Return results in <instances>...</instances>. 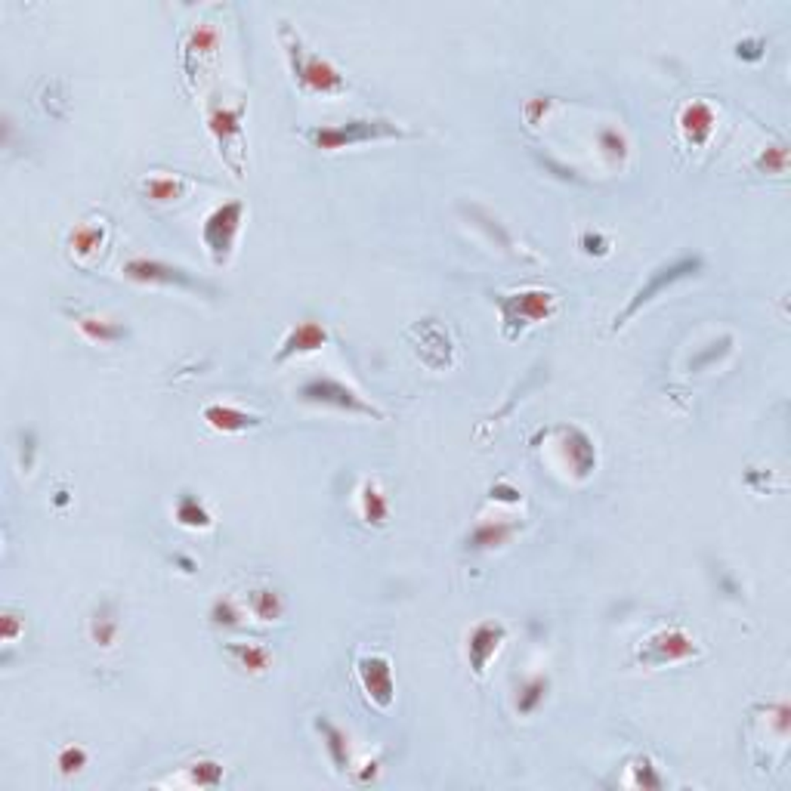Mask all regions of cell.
I'll return each mask as SVG.
<instances>
[{"mask_svg":"<svg viewBox=\"0 0 791 791\" xmlns=\"http://www.w3.org/2000/svg\"><path fill=\"white\" fill-rule=\"evenodd\" d=\"M702 266H705V263H702L699 254H683V257H677V260L665 263V266H659V269H655V273H650V278H646V282H643L640 287H637V294H634V297H630V303L625 307V313H621L619 318H615V325H625L630 316L640 313V309L646 307V303H652L655 297H659V294L665 291V287L677 285V282H683V278L699 276V273H702Z\"/></svg>","mask_w":791,"mask_h":791,"instance_id":"8992f818","label":"cell"},{"mask_svg":"<svg viewBox=\"0 0 791 791\" xmlns=\"http://www.w3.org/2000/svg\"><path fill=\"white\" fill-rule=\"evenodd\" d=\"M102 242H106V229L93 226V223H84V226H78L75 233H71V238H68L71 251H75L78 257H90V254L99 251Z\"/></svg>","mask_w":791,"mask_h":791,"instance_id":"484cf974","label":"cell"},{"mask_svg":"<svg viewBox=\"0 0 791 791\" xmlns=\"http://www.w3.org/2000/svg\"><path fill=\"white\" fill-rule=\"evenodd\" d=\"M182 192H186V182H182L180 177H149L146 182H142V195H146L149 202H158V204L177 202V198H182Z\"/></svg>","mask_w":791,"mask_h":791,"instance_id":"d4e9b609","label":"cell"},{"mask_svg":"<svg viewBox=\"0 0 791 791\" xmlns=\"http://www.w3.org/2000/svg\"><path fill=\"white\" fill-rule=\"evenodd\" d=\"M519 526L516 523H505V519H489V523H479L474 532L464 538V547L474 550V554H483V550H494L505 547L510 538L516 535Z\"/></svg>","mask_w":791,"mask_h":791,"instance_id":"2e32d148","label":"cell"},{"mask_svg":"<svg viewBox=\"0 0 791 791\" xmlns=\"http://www.w3.org/2000/svg\"><path fill=\"white\" fill-rule=\"evenodd\" d=\"M730 343H733V338H723L721 343H714L717 349H705V353H702V356L692 359V369H705V365H711V362H714V359H721V356L726 353V349H730Z\"/></svg>","mask_w":791,"mask_h":791,"instance_id":"d590c367","label":"cell"},{"mask_svg":"<svg viewBox=\"0 0 791 791\" xmlns=\"http://www.w3.org/2000/svg\"><path fill=\"white\" fill-rule=\"evenodd\" d=\"M316 730L322 733V742H325V748H328V757H331L334 770L343 773V770L349 766V736L340 730L338 723H331V721H328V717H322V714L316 717Z\"/></svg>","mask_w":791,"mask_h":791,"instance_id":"ac0fdd59","label":"cell"},{"mask_svg":"<svg viewBox=\"0 0 791 791\" xmlns=\"http://www.w3.org/2000/svg\"><path fill=\"white\" fill-rule=\"evenodd\" d=\"M207 619H211V625H217V628H242L245 625V612L238 609L233 597H217V600L211 603Z\"/></svg>","mask_w":791,"mask_h":791,"instance_id":"83f0119b","label":"cell"},{"mask_svg":"<svg viewBox=\"0 0 791 791\" xmlns=\"http://www.w3.org/2000/svg\"><path fill=\"white\" fill-rule=\"evenodd\" d=\"M202 418L207 421V427L217 430V433H245V430H254L260 427V418L251 411H242V409H233V405H207L202 411Z\"/></svg>","mask_w":791,"mask_h":791,"instance_id":"9a60e30c","label":"cell"},{"mask_svg":"<svg viewBox=\"0 0 791 791\" xmlns=\"http://www.w3.org/2000/svg\"><path fill=\"white\" fill-rule=\"evenodd\" d=\"M699 655V646L690 634H683L681 628L659 630L637 650V661L643 665H674V661H686Z\"/></svg>","mask_w":791,"mask_h":791,"instance_id":"9c48e42d","label":"cell"},{"mask_svg":"<svg viewBox=\"0 0 791 791\" xmlns=\"http://www.w3.org/2000/svg\"><path fill=\"white\" fill-rule=\"evenodd\" d=\"M409 137L411 133L405 127L387 121V118H353V121H343L334 127H313V130H307L309 146L322 151L362 146V142L374 140H409Z\"/></svg>","mask_w":791,"mask_h":791,"instance_id":"6da1fadb","label":"cell"},{"mask_svg":"<svg viewBox=\"0 0 791 791\" xmlns=\"http://www.w3.org/2000/svg\"><path fill=\"white\" fill-rule=\"evenodd\" d=\"M285 47H287V59H291V71L294 81H297L307 93H322V96H338L347 93V78L340 75L338 66H331L322 56L309 53L303 47L300 37H294L291 28H282Z\"/></svg>","mask_w":791,"mask_h":791,"instance_id":"7a4b0ae2","label":"cell"},{"mask_svg":"<svg viewBox=\"0 0 791 791\" xmlns=\"http://www.w3.org/2000/svg\"><path fill=\"white\" fill-rule=\"evenodd\" d=\"M226 659L233 661L235 668L247 671V674H266L273 668V652L266 646H257V643H226L223 646Z\"/></svg>","mask_w":791,"mask_h":791,"instance_id":"e0dca14e","label":"cell"},{"mask_svg":"<svg viewBox=\"0 0 791 791\" xmlns=\"http://www.w3.org/2000/svg\"><path fill=\"white\" fill-rule=\"evenodd\" d=\"M505 640H507V628L501 625V621H479V625L470 630L467 661H470V668H474L476 677L485 674V668H489V661L498 655Z\"/></svg>","mask_w":791,"mask_h":791,"instance_id":"8fae6325","label":"cell"},{"mask_svg":"<svg viewBox=\"0 0 791 791\" xmlns=\"http://www.w3.org/2000/svg\"><path fill=\"white\" fill-rule=\"evenodd\" d=\"M189 782L198 788H217L223 786V764L217 761H195L189 766Z\"/></svg>","mask_w":791,"mask_h":791,"instance_id":"f1b7e54d","label":"cell"},{"mask_svg":"<svg viewBox=\"0 0 791 791\" xmlns=\"http://www.w3.org/2000/svg\"><path fill=\"white\" fill-rule=\"evenodd\" d=\"M242 223H245V202H238V198L213 207L204 217L202 238H204V247H207V254H211L213 266H226L229 257H233L238 233H242Z\"/></svg>","mask_w":791,"mask_h":791,"instance_id":"5b68a950","label":"cell"},{"mask_svg":"<svg viewBox=\"0 0 791 791\" xmlns=\"http://www.w3.org/2000/svg\"><path fill=\"white\" fill-rule=\"evenodd\" d=\"M242 118H245V106H211V111H207V130L213 133L223 161L233 167L235 177H242V171H245V164H242V158H245Z\"/></svg>","mask_w":791,"mask_h":791,"instance_id":"52a82bcc","label":"cell"},{"mask_svg":"<svg viewBox=\"0 0 791 791\" xmlns=\"http://www.w3.org/2000/svg\"><path fill=\"white\" fill-rule=\"evenodd\" d=\"M19 452H22V470L28 474V470L35 467V452H37V442H35V433H31V430H28V433H22V449Z\"/></svg>","mask_w":791,"mask_h":791,"instance_id":"8d00e7d4","label":"cell"},{"mask_svg":"<svg viewBox=\"0 0 791 791\" xmlns=\"http://www.w3.org/2000/svg\"><path fill=\"white\" fill-rule=\"evenodd\" d=\"M173 519H177L180 526H186V529H211V514H207V507L202 505V501L195 498V494L182 492L177 498V507H173Z\"/></svg>","mask_w":791,"mask_h":791,"instance_id":"603a6c76","label":"cell"},{"mask_svg":"<svg viewBox=\"0 0 791 791\" xmlns=\"http://www.w3.org/2000/svg\"><path fill=\"white\" fill-rule=\"evenodd\" d=\"M547 690H550V681H547V677H541V674H535V677H529V681L519 683V690H516V714L519 717L535 714V711L545 705Z\"/></svg>","mask_w":791,"mask_h":791,"instance_id":"44dd1931","label":"cell"},{"mask_svg":"<svg viewBox=\"0 0 791 791\" xmlns=\"http://www.w3.org/2000/svg\"><path fill=\"white\" fill-rule=\"evenodd\" d=\"M328 343V331L322 322H316V318H303V322H297L287 331V338L282 340V347L276 349V362L282 365L287 362L291 356H307V353H318Z\"/></svg>","mask_w":791,"mask_h":791,"instance_id":"7c38bea8","label":"cell"},{"mask_svg":"<svg viewBox=\"0 0 791 791\" xmlns=\"http://www.w3.org/2000/svg\"><path fill=\"white\" fill-rule=\"evenodd\" d=\"M68 501V492H56V505H66Z\"/></svg>","mask_w":791,"mask_h":791,"instance_id":"ab89813d","label":"cell"},{"mask_svg":"<svg viewBox=\"0 0 791 791\" xmlns=\"http://www.w3.org/2000/svg\"><path fill=\"white\" fill-rule=\"evenodd\" d=\"M557 433L563 436L566 467H572L578 479L590 476V470L597 467V449H594V442H590V439L581 433L578 427H559Z\"/></svg>","mask_w":791,"mask_h":791,"instance_id":"4fadbf2b","label":"cell"},{"mask_svg":"<svg viewBox=\"0 0 791 791\" xmlns=\"http://www.w3.org/2000/svg\"><path fill=\"white\" fill-rule=\"evenodd\" d=\"M118 630H121V625H118V619H115V609H111V606L106 603L99 612L93 615V621H90L93 643H96V646H111V643L118 640Z\"/></svg>","mask_w":791,"mask_h":791,"instance_id":"4316f807","label":"cell"},{"mask_svg":"<svg viewBox=\"0 0 791 791\" xmlns=\"http://www.w3.org/2000/svg\"><path fill=\"white\" fill-rule=\"evenodd\" d=\"M630 770H634V786H637V788H661V786H665L650 757H637Z\"/></svg>","mask_w":791,"mask_h":791,"instance_id":"d6a6232c","label":"cell"},{"mask_svg":"<svg viewBox=\"0 0 791 791\" xmlns=\"http://www.w3.org/2000/svg\"><path fill=\"white\" fill-rule=\"evenodd\" d=\"M247 612L257 621H278L285 615V600L276 588H251L247 590Z\"/></svg>","mask_w":791,"mask_h":791,"instance_id":"d6986e66","label":"cell"},{"mask_svg":"<svg viewBox=\"0 0 791 791\" xmlns=\"http://www.w3.org/2000/svg\"><path fill=\"white\" fill-rule=\"evenodd\" d=\"M22 621H19V615H13V612H4V643H16V637L22 634Z\"/></svg>","mask_w":791,"mask_h":791,"instance_id":"f35d334b","label":"cell"},{"mask_svg":"<svg viewBox=\"0 0 791 791\" xmlns=\"http://www.w3.org/2000/svg\"><path fill=\"white\" fill-rule=\"evenodd\" d=\"M356 674L359 683H362L365 696L371 699V705H378L387 711L396 699V681H393V668H390V659L383 655H362L356 661Z\"/></svg>","mask_w":791,"mask_h":791,"instance_id":"30bf717a","label":"cell"},{"mask_svg":"<svg viewBox=\"0 0 791 791\" xmlns=\"http://www.w3.org/2000/svg\"><path fill=\"white\" fill-rule=\"evenodd\" d=\"M220 44V35L217 28L211 26V22H202V26H195L189 31L186 37V66H192V59H202V56H213V50H217Z\"/></svg>","mask_w":791,"mask_h":791,"instance_id":"cb8c5ba5","label":"cell"},{"mask_svg":"<svg viewBox=\"0 0 791 791\" xmlns=\"http://www.w3.org/2000/svg\"><path fill=\"white\" fill-rule=\"evenodd\" d=\"M78 328H81L84 338L93 343H118L127 338L124 325L109 322V318H99V316H78Z\"/></svg>","mask_w":791,"mask_h":791,"instance_id":"7402d4cb","label":"cell"},{"mask_svg":"<svg viewBox=\"0 0 791 791\" xmlns=\"http://www.w3.org/2000/svg\"><path fill=\"white\" fill-rule=\"evenodd\" d=\"M677 124H681V130H683V137L690 146H705V142L711 140V133H714L717 115L708 102L696 99V102H686V106L681 109Z\"/></svg>","mask_w":791,"mask_h":791,"instance_id":"5bb4252c","label":"cell"},{"mask_svg":"<svg viewBox=\"0 0 791 791\" xmlns=\"http://www.w3.org/2000/svg\"><path fill=\"white\" fill-rule=\"evenodd\" d=\"M297 399L307 405H322V409H338L347 414H359V418L383 421V411L374 409L371 402H365L353 387H347V383H340L334 378H325V374H316V378L303 380L297 387Z\"/></svg>","mask_w":791,"mask_h":791,"instance_id":"3957f363","label":"cell"},{"mask_svg":"<svg viewBox=\"0 0 791 791\" xmlns=\"http://www.w3.org/2000/svg\"><path fill=\"white\" fill-rule=\"evenodd\" d=\"M56 766H59L62 776H75V773H81L87 766V751L81 745H68L59 751V757H56Z\"/></svg>","mask_w":791,"mask_h":791,"instance_id":"4dcf8cb0","label":"cell"},{"mask_svg":"<svg viewBox=\"0 0 791 791\" xmlns=\"http://www.w3.org/2000/svg\"><path fill=\"white\" fill-rule=\"evenodd\" d=\"M359 510H362V519L369 526H383L390 516V501L387 494L380 492L378 483H365L362 492H359Z\"/></svg>","mask_w":791,"mask_h":791,"instance_id":"ffe728a7","label":"cell"},{"mask_svg":"<svg viewBox=\"0 0 791 791\" xmlns=\"http://www.w3.org/2000/svg\"><path fill=\"white\" fill-rule=\"evenodd\" d=\"M492 498L505 501V505H519V498H523V494H519V489H514V485H507V483H494L492 485Z\"/></svg>","mask_w":791,"mask_h":791,"instance_id":"74e56055","label":"cell"},{"mask_svg":"<svg viewBox=\"0 0 791 791\" xmlns=\"http://www.w3.org/2000/svg\"><path fill=\"white\" fill-rule=\"evenodd\" d=\"M597 142H600V149L612 158V161H621V158L628 155V140L621 137L615 127H603V130L597 133Z\"/></svg>","mask_w":791,"mask_h":791,"instance_id":"1f68e13d","label":"cell"},{"mask_svg":"<svg viewBox=\"0 0 791 791\" xmlns=\"http://www.w3.org/2000/svg\"><path fill=\"white\" fill-rule=\"evenodd\" d=\"M757 171L761 173H786L788 171V146L786 142H773L757 155Z\"/></svg>","mask_w":791,"mask_h":791,"instance_id":"f546056e","label":"cell"},{"mask_svg":"<svg viewBox=\"0 0 791 791\" xmlns=\"http://www.w3.org/2000/svg\"><path fill=\"white\" fill-rule=\"evenodd\" d=\"M736 56L742 62H761L766 56V41L761 37H748V41H739L736 44Z\"/></svg>","mask_w":791,"mask_h":791,"instance_id":"836d02e7","label":"cell"},{"mask_svg":"<svg viewBox=\"0 0 791 791\" xmlns=\"http://www.w3.org/2000/svg\"><path fill=\"white\" fill-rule=\"evenodd\" d=\"M498 307H501V318H505V334L510 340L519 338L526 325L532 322H545L557 313V297L554 291H545V287H529V291H516V294H498Z\"/></svg>","mask_w":791,"mask_h":791,"instance_id":"277c9868","label":"cell"},{"mask_svg":"<svg viewBox=\"0 0 791 791\" xmlns=\"http://www.w3.org/2000/svg\"><path fill=\"white\" fill-rule=\"evenodd\" d=\"M581 251L603 257V254H609V238H603L600 233H585L581 235Z\"/></svg>","mask_w":791,"mask_h":791,"instance_id":"e575fe53","label":"cell"},{"mask_svg":"<svg viewBox=\"0 0 791 791\" xmlns=\"http://www.w3.org/2000/svg\"><path fill=\"white\" fill-rule=\"evenodd\" d=\"M124 278L137 285H164V287H182V291H202V294H213V287L195 278L189 269L173 266V263L164 260H149V257H133L124 263Z\"/></svg>","mask_w":791,"mask_h":791,"instance_id":"ba28073f","label":"cell"}]
</instances>
